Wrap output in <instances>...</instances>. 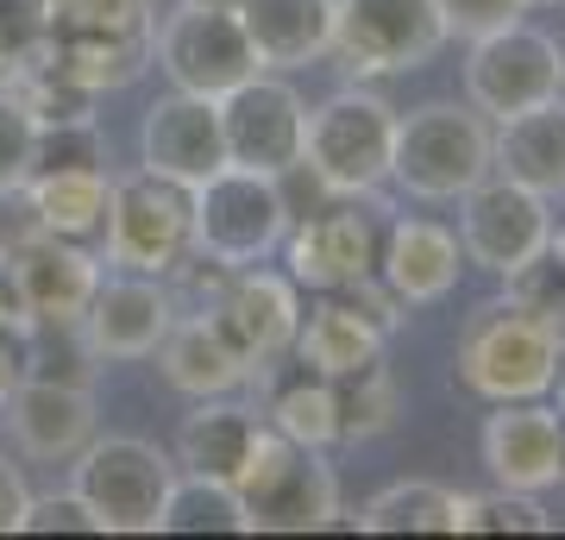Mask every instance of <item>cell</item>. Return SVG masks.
Masks as SVG:
<instances>
[{"label": "cell", "mask_w": 565, "mask_h": 540, "mask_svg": "<svg viewBox=\"0 0 565 540\" xmlns=\"http://www.w3.org/2000/svg\"><path fill=\"white\" fill-rule=\"evenodd\" d=\"M202 7H239V0H202Z\"/></svg>", "instance_id": "7bdbcfd3"}, {"label": "cell", "mask_w": 565, "mask_h": 540, "mask_svg": "<svg viewBox=\"0 0 565 540\" xmlns=\"http://www.w3.org/2000/svg\"><path fill=\"white\" fill-rule=\"evenodd\" d=\"M465 208H459V245L471 264H484L490 277H509L522 271L527 258H541L546 240H553V201L522 189L490 170L484 182L465 189Z\"/></svg>", "instance_id": "7c38bea8"}, {"label": "cell", "mask_w": 565, "mask_h": 540, "mask_svg": "<svg viewBox=\"0 0 565 540\" xmlns=\"http://www.w3.org/2000/svg\"><path fill=\"white\" fill-rule=\"evenodd\" d=\"M13 271H20L25 308H32V327H76V315L95 296V258L82 252L76 240H57V233H32L20 252H7Z\"/></svg>", "instance_id": "7402d4cb"}, {"label": "cell", "mask_w": 565, "mask_h": 540, "mask_svg": "<svg viewBox=\"0 0 565 540\" xmlns=\"http://www.w3.org/2000/svg\"><path fill=\"white\" fill-rule=\"evenodd\" d=\"M359 195H333L315 214L289 221L282 245H289V277L296 289H352V283L377 277V226L371 214L352 208Z\"/></svg>", "instance_id": "2e32d148"}, {"label": "cell", "mask_w": 565, "mask_h": 540, "mask_svg": "<svg viewBox=\"0 0 565 540\" xmlns=\"http://www.w3.org/2000/svg\"><path fill=\"white\" fill-rule=\"evenodd\" d=\"M44 51V0H0V82Z\"/></svg>", "instance_id": "d590c367"}, {"label": "cell", "mask_w": 565, "mask_h": 540, "mask_svg": "<svg viewBox=\"0 0 565 540\" xmlns=\"http://www.w3.org/2000/svg\"><path fill=\"white\" fill-rule=\"evenodd\" d=\"M51 170H107V151H102V133H95V120H57V126H39L32 177H51Z\"/></svg>", "instance_id": "d6a6232c"}, {"label": "cell", "mask_w": 565, "mask_h": 540, "mask_svg": "<svg viewBox=\"0 0 565 540\" xmlns=\"http://www.w3.org/2000/svg\"><path fill=\"white\" fill-rule=\"evenodd\" d=\"M233 490H239V509H245V534H321V528H340V484L321 465V453L282 441L270 421H264V434Z\"/></svg>", "instance_id": "3957f363"}, {"label": "cell", "mask_w": 565, "mask_h": 540, "mask_svg": "<svg viewBox=\"0 0 565 540\" xmlns=\"http://www.w3.org/2000/svg\"><path fill=\"white\" fill-rule=\"evenodd\" d=\"M158 534H245V509L233 484L195 478V472H177L170 497H163Z\"/></svg>", "instance_id": "f546056e"}, {"label": "cell", "mask_w": 565, "mask_h": 540, "mask_svg": "<svg viewBox=\"0 0 565 540\" xmlns=\"http://www.w3.org/2000/svg\"><path fill=\"white\" fill-rule=\"evenodd\" d=\"M25 378H32V327L0 320V402L13 396Z\"/></svg>", "instance_id": "f35d334b"}, {"label": "cell", "mask_w": 565, "mask_h": 540, "mask_svg": "<svg viewBox=\"0 0 565 540\" xmlns=\"http://www.w3.org/2000/svg\"><path fill=\"white\" fill-rule=\"evenodd\" d=\"M207 315H214V327L233 340V352H239L252 371H264L270 359H282V352L296 346L302 296H296V277L239 264V271H221V289L207 301Z\"/></svg>", "instance_id": "9a60e30c"}, {"label": "cell", "mask_w": 565, "mask_h": 540, "mask_svg": "<svg viewBox=\"0 0 565 540\" xmlns=\"http://www.w3.org/2000/svg\"><path fill=\"white\" fill-rule=\"evenodd\" d=\"M264 70H302L333 51V13L340 0H239L233 7Z\"/></svg>", "instance_id": "cb8c5ba5"}, {"label": "cell", "mask_w": 565, "mask_h": 540, "mask_svg": "<svg viewBox=\"0 0 565 540\" xmlns=\"http://www.w3.org/2000/svg\"><path fill=\"white\" fill-rule=\"evenodd\" d=\"M139 163L151 170V177L182 182V189H195V182H207L214 170H226L221 100L170 88L139 126Z\"/></svg>", "instance_id": "ac0fdd59"}, {"label": "cell", "mask_w": 565, "mask_h": 540, "mask_svg": "<svg viewBox=\"0 0 565 540\" xmlns=\"http://www.w3.org/2000/svg\"><path fill=\"white\" fill-rule=\"evenodd\" d=\"M509 301H522L527 315H541L565 346V264L553 252L527 258L522 271H509Z\"/></svg>", "instance_id": "836d02e7"}, {"label": "cell", "mask_w": 565, "mask_h": 540, "mask_svg": "<svg viewBox=\"0 0 565 540\" xmlns=\"http://www.w3.org/2000/svg\"><path fill=\"white\" fill-rule=\"evenodd\" d=\"M434 7H440L446 39H484V32L527 13V0H434Z\"/></svg>", "instance_id": "74e56055"}, {"label": "cell", "mask_w": 565, "mask_h": 540, "mask_svg": "<svg viewBox=\"0 0 565 540\" xmlns=\"http://www.w3.org/2000/svg\"><path fill=\"white\" fill-rule=\"evenodd\" d=\"M258 434H264V415H252L239 402L202 396V409L182 421V434H177V472H195V478H214V484H239Z\"/></svg>", "instance_id": "d4e9b609"}, {"label": "cell", "mask_w": 565, "mask_h": 540, "mask_svg": "<svg viewBox=\"0 0 565 540\" xmlns=\"http://www.w3.org/2000/svg\"><path fill=\"white\" fill-rule=\"evenodd\" d=\"M302 133H308L302 95H296L282 76H270V70L245 76L239 88L221 95L226 163H239V170H264V177L289 170V163L302 158Z\"/></svg>", "instance_id": "5bb4252c"}, {"label": "cell", "mask_w": 565, "mask_h": 540, "mask_svg": "<svg viewBox=\"0 0 565 540\" xmlns=\"http://www.w3.org/2000/svg\"><path fill=\"white\" fill-rule=\"evenodd\" d=\"M170 320H177V308H170V289L158 277L114 271V277L95 283V296L76 315V327L95 359H151L158 340L170 333Z\"/></svg>", "instance_id": "e0dca14e"}, {"label": "cell", "mask_w": 565, "mask_h": 540, "mask_svg": "<svg viewBox=\"0 0 565 540\" xmlns=\"http://www.w3.org/2000/svg\"><path fill=\"white\" fill-rule=\"evenodd\" d=\"M158 359H163V378L177 383L182 396H226V390H239L245 378H252V364L233 352V340H226L221 327H214V315H189V320H170V333L158 340Z\"/></svg>", "instance_id": "484cf974"}, {"label": "cell", "mask_w": 565, "mask_h": 540, "mask_svg": "<svg viewBox=\"0 0 565 540\" xmlns=\"http://www.w3.org/2000/svg\"><path fill=\"white\" fill-rule=\"evenodd\" d=\"M0 409H7L13 441L32 459H76L82 446L95 441V396L70 378H39L32 371Z\"/></svg>", "instance_id": "ffe728a7"}, {"label": "cell", "mask_w": 565, "mask_h": 540, "mask_svg": "<svg viewBox=\"0 0 565 540\" xmlns=\"http://www.w3.org/2000/svg\"><path fill=\"white\" fill-rule=\"evenodd\" d=\"M107 170H51V177H25V201L39 214V233L57 240H102L107 221Z\"/></svg>", "instance_id": "4316f807"}, {"label": "cell", "mask_w": 565, "mask_h": 540, "mask_svg": "<svg viewBox=\"0 0 565 540\" xmlns=\"http://www.w3.org/2000/svg\"><path fill=\"white\" fill-rule=\"evenodd\" d=\"M490 170L546 201H559L565 195V95L522 107L509 120H490Z\"/></svg>", "instance_id": "603a6c76"}, {"label": "cell", "mask_w": 565, "mask_h": 540, "mask_svg": "<svg viewBox=\"0 0 565 540\" xmlns=\"http://www.w3.org/2000/svg\"><path fill=\"white\" fill-rule=\"evenodd\" d=\"M151 0H44V57L63 76L107 95L151 70Z\"/></svg>", "instance_id": "6da1fadb"}, {"label": "cell", "mask_w": 565, "mask_h": 540, "mask_svg": "<svg viewBox=\"0 0 565 540\" xmlns=\"http://www.w3.org/2000/svg\"><path fill=\"white\" fill-rule=\"evenodd\" d=\"M340 390V441H371L396 421V383L384 364H364L352 378H333Z\"/></svg>", "instance_id": "4dcf8cb0"}, {"label": "cell", "mask_w": 565, "mask_h": 540, "mask_svg": "<svg viewBox=\"0 0 565 540\" xmlns=\"http://www.w3.org/2000/svg\"><path fill=\"white\" fill-rule=\"evenodd\" d=\"M553 383H559V415H565V359H559V378H553Z\"/></svg>", "instance_id": "b9f144b4"}, {"label": "cell", "mask_w": 565, "mask_h": 540, "mask_svg": "<svg viewBox=\"0 0 565 540\" xmlns=\"http://www.w3.org/2000/svg\"><path fill=\"white\" fill-rule=\"evenodd\" d=\"M102 245L114 271H145V277H170L189 258V189L170 177H120L107 189V221Z\"/></svg>", "instance_id": "9c48e42d"}, {"label": "cell", "mask_w": 565, "mask_h": 540, "mask_svg": "<svg viewBox=\"0 0 565 540\" xmlns=\"http://www.w3.org/2000/svg\"><path fill=\"white\" fill-rule=\"evenodd\" d=\"M490 177V120L459 100H427L415 114H396L390 145V182H403L422 201H459L471 182Z\"/></svg>", "instance_id": "5b68a950"}, {"label": "cell", "mask_w": 565, "mask_h": 540, "mask_svg": "<svg viewBox=\"0 0 565 540\" xmlns=\"http://www.w3.org/2000/svg\"><path fill=\"white\" fill-rule=\"evenodd\" d=\"M289 233V208H282L277 177L226 163L207 182L189 189V252H202L221 271L270 258Z\"/></svg>", "instance_id": "277c9868"}, {"label": "cell", "mask_w": 565, "mask_h": 540, "mask_svg": "<svg viewBox=\"0 0 565 540\" xmlns=\"http://www.w3.org/2000/svg\"><path fill=\"white\" fill-rule=\"evenodd\" d=\"M546 252H553V258L565 264V226H553V240H546Z\"/></svg>", "instance_id": "60d3db41"}, {"label": "cell", "mask_w": 565, "mask_h": 540, "mask_svg": "<svg viewBox=\"0 0 565 540\" xmlns=\"http://www.w3.org/2000/svg\"><path fill=\"white\" fill-rule=\"evenodd\" d=\"M459 271H465V245L440 221H396L377 245V283L396 296V308L440 301L459 283Z\"/></svg>", "instance_id": "44dd1931"}, {"label": "cell", "mask_w": 565, "mask_h": 540, "mask_svg": "<svg viewBox=\"0 0 565 540\" xmlns=\"http://www.w3.org/2000/svg\"><path fill=\"white\" fill-rule=\"evenodd\" d=\"M484 465L503 490H553L565 484V415L546 409L541 396L527 402H497V415L484 421Z\"/></svg>", "instance_id": "d6986e66"}, {"label": "cell", "mask_w": 565, "mask_h": 540, "mask_svg": "<svg viewBox=\"0 0 565 540\" xmlns=\"http://www.w3.org/2000/svg\"><path fill=\"white\" fill-rule=\"evenodd\" d=\"M440 44L446 25L434 0H340V13H333V51L359 76L422 70Z\"/></svg>", "instance_id": "4fadbf2b"}, {"label": "cell", "mask_w": 565, "mask_h": 540, "mask_svg": "<svg viewBox=\"0 0 565 540\" xmlns=\"http://www.w3.org/2000/svg\"><path fill=\"white\" fill-rule=\"evenodd\" d=\"M377 277L352 283V289H321V301L296 320V359L321 378H352L364 364H384V340L396 327V296L371 289Z\"/></svg>", "instance_id": "8fae6325"}, {"label": "cell", "mask_w": 565, "mask_h": 540, "mask_svg": "<svg viewBox=\"0 0 565 540\" xmlns=\"http://www.w3.org/2000/svg\"><path fill=\"white\" fill-rule=\"evenodd\" d=\"M20 534H102V521L88 516L76 490H57V497H25Z\"/></svg>", "instance_id": "8d00e7d4"}, {"label": "cell", "mask_w": 565, "mask_h": 540, "mask_svg": "<svg viewBox=\"0 0 565 540\" xmlns=\"http://www.w3.org/2000/svg\"><path fill=\"white\" fill-rule=\"evenodd\" d=\"M465 497L434 478H403L359 509V534H459Z\"/></svg>", "instance_id": "83f0119b"}, {"label": "cell", "mask_w": 565, "mask_h": 540, "mask_svg": "<svg viewBox=\"0 0 565 540\" xmlns=\"http://www.w3.org/2000/svg\"><path fill=\"white\" fill-rule=\"evenodd\" d=\"M390 145H396V107L371 88H340L321 107H308L302 158L333 195H371L390 182Z\"/></svg>", "instance_id": "52a82bcc"}, {"label": "cell", "mask_w": 565, "mask_h": 540, "mask_svg": "<svg viewBox=\"0 0 565 540\" xmlns=\"http://www.w3.org/2000/svg\"><path fill=\"white\" fill-rule=\"evenodd\" d=\"M25 478L13 472V465L0 459V534H20V516H25Z\"/></svg>", "instance_id": "ab89813d"}, {"label": "cell", "mask_w": 565, "mask_h": 540, "mask_svg": "<svg viewBox=\"0 0 565 540\" xmlns=\"http://www.w3.org/2000/svg\"><path fill=\"white\" fill-rule=\"evenodd\" d=\"M170 484H177V459L158 453L151 441H139V434L88 441L70 465V490L88 502L102 534H158Z\"/></svg>", "instance_id": "8992f818"}, {"label": "cell", "mask_w": 565, "mask_h": 540, "mask_svg": "<svg viewBox=\"0 0 565 540\" xmlns=\"http://www.w3.org/2000/svg\"><path fill=\"white\" fill-rule=\"evenodd\" d=\"M565 95V44H553L546 32L509 20L484 39H471L465 57V100L484 114V120H509L522 107Z\"/></svg>", "instance_id": "30bf717a"}, {"label": "cell", "mask_w": 565, "mask_h": 540, "mask_svg": "<svg viewBox=\"0 0 565 540\" xmlns=\"http://www.w3.org/2000/svg\"><path fill=\"white\" fill-rule=\"evenodd\" d=\"M553 516L541 509L534 490H490V497H465V516H459V534H546Z\"/></svg>", "instance_id": "1f68e13d"}, {"label": "cell", "mask_w": 565, "mask_h": 540, "mask_svg": "<svg viewBox=\"0 0 565 540\" xmlns=\"http://www.w3.org/2000/svg\"><path fill=\"white\" fill-rule=\"evenodd\" d=\"M270 427H277L282 441L296 446H333L340 441V390H333V378H321V371H296L289 383H277V396H270Z\"/></svg>", "instance_id": "f1b7e54d"}, {"label": "cell", "mask_w": 565, "mask_h": 540, "mask_svg": "<svg viewBox=\"0 0 565 540\" xmlns=\"http://www.w3.org/2000/svg\"><path fill=\"white\" fill-rule=\"evenodd\" d=\"M151 63H163V76L177 82L182 95H207V100H221L226 88H239L245 76L264 70L239 13L202 7V0H182L177 13H163V25L151 32Z\"/></svg>", "instance_id": "ba28073f"}, {"label": "cell", "mask_w": 565, "mask_h": 540, "mask_svg": "<svg viewBox=\"0 0 565 540\" xmlns=\"http://www.w3.org/2000/svg\"><path fill=\"white\" fill-rule=\"evenodd\" d=\"M527 7H534V0H527Z\"/></svg>", "instance_id": "ee69618b"}, {"label": "cell", "mask_w": 565, "mask_h": 540, "mask_svg": "<svg viewBox=\"0 0 565 540\" xmlns=\"http://www.w3.org/2000/svg\"><path fill=\"white\" fill-rule=\"evenodd\" d=\"M32 151H39V120L0 88V195H7V189H25V177H32Z\"/></svg>", "instance_id": "e575fe53"}, {"label": "cell", "mask_w": 565, "mask_h": 540, "mask_svg": "<svg viewBox=\"0 0 565 540\" xmlns=\"http://www.w3.org/2000/svg\"><path fill=\"white\" fill-rule=\"evenodd\" d=\"M565 346L541 315H527L522 301H484L465 320L459 340V378L471 396L484 402H527L546 396L559 378Z\"/></svg>", "instance_id": "7a4b0ae2"}]
</instances>
